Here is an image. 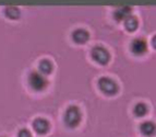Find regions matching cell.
I'll return each instance as SVG.
<instances>
[{"label": "cell", "instance_id": "7a4b0ae2", "mask_svg": "<svg viewBox=\"0 0 156 137\" xmlns=\"http://www.w3.org/2000/svg\"><path fill=\"white\" fill-rule=\"evenodd\" d=\"M29 84L35 91H42L48 86V80L38 71H33L29 76Z\"/></svg>", "mask_w": 156, "mask_h": 137}, {"label": "cell", "instance_id": "ba28073f", "mask_svg": "<svg viewBox=\"0 0 156 137\" xmlns=\"http://www.w3.org/2000/svg\"><path fill=\"white\" fill-rule=\"evenodd\" d=\"M141 133L145 136H152L155 132V125L152 122H144L141 124Z\"/></svg>", "mask_w": 156, "mask_h": 137}, {"label": "cell", "instance_id": "277c9868", "mask_svg": "<svg viewBox=\"0 0 156 137\" xmlns=\"http://www.w3.org/2000/svg\"><path fill=\"white\" fill-rule=\"evenodd\" d=\"M92 57L95 61H97L101 65H106L110 59V55L108 53V50L104 47V46H95L92 50Z\"/></svg>", "mask_w": 156, "mask_h": 137}, {"label": "cell", "instance_id": "8fae6325", "mask_svg": "<svg viewBox=\"0 0 156 137\" xmlns=\"http://www.w3.org/2000/svg\"><path fill=\"white\" fill-rule=\"evenodd\" d=\"M138 25H139V21L134 16H129L125 20V27L128 31H130V32L134 31V30H136Z\"/></svg>", "mask_w": 156, "mask_h": 137}, {"label": "cell", "instance_id": "9c48e42d", "mask_svg": "<svg viewBox=\"0 0 156 137\" xmlns=\"http://www.w3.org/2000/svg\"><path fill=\"white\" fill-rule=\"evenodd\" d=\"M38 68L43 76H44V75H49L52 71V64H51V61H48V59H43V61L39 63Z\"/></svg>", "mask_w": 156, "mask_h": 137}, {"label": "cell", "instance_id": "30bf717a", "mask_svg": "<svg viewBox=\"0 0 156 137\" xmlns=\"http://www.w3.org/2000/svg\"><path fill=\"white\" fill-rule=\"evenodd\" d=\"M131 8L130 7H122L115 11V19L116 20H122L127 19L129 16H131Z\"/></svg>", "mask_w": 156, "mask_h": 137}, {"label": "cell", "instance_id": "5b68a950", "mask_svg": "<svg viewBox=\"0 0 156 137\" xmlns=\"http://www.w3.org/2000/svg\"><path fill=\"white\" fill-rule=\"evenodd\" d=\"M33 128L38 134H46L49 131V122L44 117H37L33 122Z\"/></svg>", "mask_w": 156, "mask_h": 137}, {"label": "cell", "instance_id": "5bb4252c", "mask_svg": "<svg viewBox=\"0 0 156 137\" xmlns=\"http://www.w3.org/2000/svg\"><path fill=\"white\" fill-rule=\"evenodd\" d=\"M18 137H32V134L30 133L29 129L23 128V129H21V131L19 132Z\"/></svg>", "mask_w": 156, "mask_h": 137}, {"label": "cell", "instance_id": "6da1fadb", "mask_svg": "<svg viewBox=\"0 0 156 137\" xmlns=\"http://www.w3.org/2000/svg\"><path fill=\"white\" fill-rule=\"evenodd\" d=\"M82 119V113L76 106H71L67 109L65 113V123L69 127H76Z\"/></svg>", "mask_w": 156, "mask_h": 137}, {"label": "cell", "instance_id": "7c38bea8", "mask_svg": "<svg viewBox=\"0 0 156 137\" xmlns=\"http://www.w3.org/2000/svg\"><path fill=\"white\" fill-rule=\"evenodd\" d=\"M5 16L8 17L9 19H12V20H16V19L20 18V10L16 7H8L5 9Z\"/></svg>", "mask_w": 156, "mask_h": 137}, {"label": "cell", "instance_id": "8992f818", "mask_svg": "<svg viewBox=\"0 0 156 137\" xmlns=\"http://www.w3.org/2000/svg\"><path fill=\"white\" fill-rule=\"evenodd\" d=\"M146 42L142 39H136L131 43V50L135 55H143L144 53H146Z\"/></svg>", "mask_w": 156, "mask_h": 137}, {"label": "cell", "instance_id": "4fadbf2b", "mask_svg": "<svg viewBox=\"0 0 156 137\" xmlns=\"http://www.w3.org/2000/svg\"><path fill=\"white\" fill-rule=\"evenodd\" d=\"M146 113H147V106L144 103L140 102L134 106V114L136 116H140L141 117V116L145 115Z\"/></svg>", "mask_w": 156, "mask_h": 137}, {"label": "cell", "instance_id": "3957f363", "mask_svg": "<svg viewBox=\"0 0 156 137\" xmlns=\"http://www.w3.org/2000/svg\"><path fill=\"white\" fill-rule=\"evenodd\" d=\"M98 87L99 89L104 93L108 95H114L118 92L119 90V86L114 79L109 78V77H101L98 80Z\"/></svg>", "mask_w": 156, "mask_h": 137}, {"label": "cell", "instance_id": "52a82bcc", "mask_svg": "<svg viewBox=\"0 0 156 137\" xmlns=\"http://www.w3.org/2000/svg\"><path fill=\"white\" fill-rule=\"evenodd\" d=\"M90 34L89 32L84 29H76L72 33V40L78 44H84L89 41Z\"/></svg>", "mask_w": 156, "mask_h": 137}]
</instances>
